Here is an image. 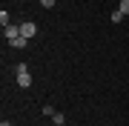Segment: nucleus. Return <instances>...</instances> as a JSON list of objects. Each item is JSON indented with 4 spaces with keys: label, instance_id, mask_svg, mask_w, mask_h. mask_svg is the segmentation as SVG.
Instances as JSON below:
<instances>
[{
    "label": "nucleus",
    "instance_id": "obj_1",
    "mask_svg": "<svg viewBox=\"0 0 129 126\" xmlns=\"http://www.w3.org/2000/svg\"><path fill=\"white\" fill-rule=\"evenodd\" d=\"M14 77H17V86L20 89H29V86H32V75H29V66L26 63H17V66H14Z\"/></svg>",
    "mask_w": 129,
    "mask_h": 126
},
{
    "label": "nucleus",
    "instance_id": "obj_2",
    "mask_svg": "<svg viewBox=\"0 0 129 126\" xmlns=\"http://www.w3.org/2000/svg\"><path fill=\"white\" fill-rule=\"evenodd\" d=\"M20 34H23L26 40H32L37 34V23H32V20H26V23H20Z\"/></svg>",
    "mask_w": 129,
    "mask_h": 126
},
{
    "label": "nucleus",
    "instance_id": "obj_3",
    "mask_svg": "<svg viewBox=\"0 0 129 126\" xmlns=\"http://www.w3.org/2000/svg\"><path fill=\"white\" fill-rule=\"evenodd\" d=\"M3 34H6V40H14V37H20V26H14V23H9L3 29Z\"/></svg>",
    "mask_w": 129,
    "mask_h": 126
},
{
    "label": "nucleus",
    "instance_id": "obj_4",
    "mask_svg": "<svg viewBox=\"0 0 129 126\" xmlns=\"http://www.w3.org/2000/svg\"><path fill=\"white\" fill-rule=\"evenodd\" d=\"M9 43H12L14 49H26V43H29V40L23 37V34H20V37H14V40H9Z\"/></svg>",
    "mask_w": 129,
    "mask_h": 126
},
{
    "label": "nucleus",
    "instance_id": "obj_5",
    "mask_svg": "<svg viewBox=\"0 0 129 126\" xmlns=\"http://www.w3.org/2000/svg\"><path fill=\"white\" fill-rule=\"evenodd\" d=\"M9 23H12V20H9V12H6V9H0V26L6 29V26H9Z\"/></svg>",
    "mask_w": 129,
    "mask_h": 126
},
{
    "label": "nucleus",
    "instance_id": "obj_6",
    "mask_svg": "<svg viewBox=\"0 0 129 126\" xmlns=\"http://www.w3.org/2000/svg\"><path fill=\"white\" fill-rule=\"evenodd\" d=\"M123 17H126V14L120 12V9H115V12H112V17H109V20H112V23H120V20H123Z\"/></svg>",
    "mask_w": 129,
    "mask_h": 126
},
{
    "label": "nucleus",
    "instance_id": "obj_7",
    "mask_svg": "<svg viewBox=\"0 0 129 126\" xmlns=\"http://www.w3.org/2000/svg\"><path fill=\"white\" fill-rule=\"evenodd\" d=\"M52 120H55L57 126H63V123H66V115H63V112H55V117H52Z\"/></svg>",
    "mask_w": 129,
    "mask_h": 126
},
{
    "label": "nucleus",
    "instance_id": "obj_8",
    "mask_svg": "<svg viewBox=\"0 0 129 126\" xmlns=\"http://www.w3.org/2000/svg\"><path fill=\"white\" fill-rule=\"evenodd\" d=\"M40 112H43V115H46V117H55V112H57V109H52V106H43V109H40Z\"/></svg>",
    "mask_w": 129,
    "mask_h": 126
},
{
    "label": "nucleus",
    "instance_id": "obj_9",
    "mask_svg": "<svg viewBox=\"0 0 129 126\" xmlns=\"http://www.w3.org/2000/svg\"><path fill=\"white\" fill-rule=\"evenodd\" d=\"M118 9L123 12V14H129V0H120V6H118Z\"/></svg>",
    "mask_w": 129,
    "mask_h": 126
},
{
    "label": "nucleus",
    "instance_id": "obj_10",
    "mask_svg": "<svg viewBox=\"0 0 129 126\" xmlns=\"http://www.w3.org/2000/svg\"><path fill=\"white\" fill-rule=\"evenodd\" d=\"M55 3H57V0H40V6H43V9H52Z\"/></svg>",
    "mask_w": 129,
    "mask_h": 126
},
{
    "label": "nucleus",
    "instance_id": "obj_11",
    "mask_svg": "<svg viewBox=\"0 0 129 126\" xmlns=\"http://www.w3.org/2000/svg\"><path fill=\"white\" fill-rule=\"evenodd\" d=\"M0 126H12V123H9V120H0Z\"/></svg>",
    "mask_w": 129,
    "mask_h": 126
}]
</instances>
